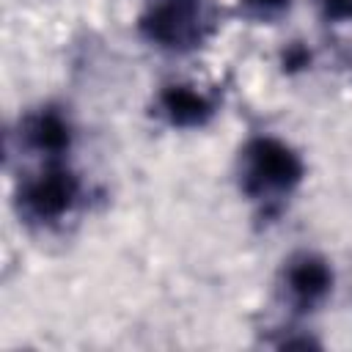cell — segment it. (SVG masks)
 <instances>
[{"label":"cell","mask_w":352,"mask_h":352,"mask_svg":"<svg viewBox=\"0 0 352 352\" xmlns=\"http://www.w3.org/2000/svg\"><path fill=\"white\" fill-rule=\"evenodd\" d=\"M236 176L242 192L250 201L275 204L300 187L305 176V165L302 157L286 140L272 135H258L242 146Z\"/></svg>","instance_id":"6da1fadb"},{"label":"cell","mask_w":352,"mask_h":352,"mask_svg":"<svg viewBox=\"0 0 352 352\" xmlns=\"http://www.w3.org/2000/svg\"><path fill=\"white\" fill-rule=\"evenodd\" d=\"M143 38L165 52H190L209 36L206 0H148L138 22Z\"/></svg>","instance_id":"7a4b0ae2"},{"label":"cell","mask_w":352,"mask_h":352,"mask_svg":"<svg viewBox=\"0 0 352 352\" xmlns=\"http://www.w3.org/2000/svg\"><path fill=\"white\" fill-rule=\"evenodd\" d=\"M80 179L60 162H50L36 176L25 179L16 192V212L30 226L60 223L80 201Z\"/></svg>","instance_id":"3957f363"},{"label":"cell","mask_w":352,"mask_h":352,"mask_svg":"<svg viewBox=\"0 0 352 352\" xmlns=\"http://www.w3.org/2000/svg\"><path fill=\"white\" fill-rule=\"evenodd\" d=\"M280 289L294 311H314L333 292V270L319 253H294L283 261Z\"/></svg>","instance_id":"277c9868"},{"label":"cell","mask_w":352,"mask_h":352,"mask_svg":"<svg viewBox=\"0 0 352 352\" xmlns=\"http://www.w3.org/2000/svg\"><path fill=\"white\" fill-rule=\"evenodd\" d=\"M72 138H74V129L69 116L52 104H44L19 121L22 146L28 151L47 157L50 162H58V157H63L72 148Z\"/></svg>","instance_id":"5b68a950"},{"label":"cell","mask_w":352,"mask_h":352,"mask_svg":"<svg viewBox=\"0 0 352 352\" xmlns=\"http://www.w3.org/2000/svg\"><path fill=\"white\" fill-rule=\"evenodd\" d=\"M157 113L179 129H198L206 126L214 116V102L198 91L195 85H184V82H173L165 85L157 96Z\"/></svg>","instance_id":"8992f818"},{"label":"cell","mask_w":352,"mask_h":352,"mask_svg":"<svg viewBox=\"0 0 352 352\" xmlns=\"http://www.w3.org/2000/svg\"><path fill=\"white\" fill-rule=\"evenodd\" d=\"M245 14L253 16V19H275L280 16L292 0H239Z\"/></svg>","instance_id":"52a82bcc"},{"label":"cell","mask_w":352,"mask_h":352,"mask_svg":"<svg viewBox=\"0 0 352 352\" xmlns=\"http://www.w3.org/2000/svg\"><path fill=\"white\" fill-rule=\"evenodd\" d=\"M316 8L327 22H352V0H316Z\"/></svg>","instance_id":"ba28073f"},{"label":"cell","mask_w":352,"mask_h":352,"mask_svg":"<svg viewBox=\"0 0 352 352\" xmlns=\"http://www.w3.org/2000/svg\"><path fill=\"white\" fill-rule=\"evenodd\" d=\"M283 63H289V66H305L308 63V52L302 47H289V52L283 55Z\"/></svg>","instance_id":"9c48e42d"}]
</instances>
